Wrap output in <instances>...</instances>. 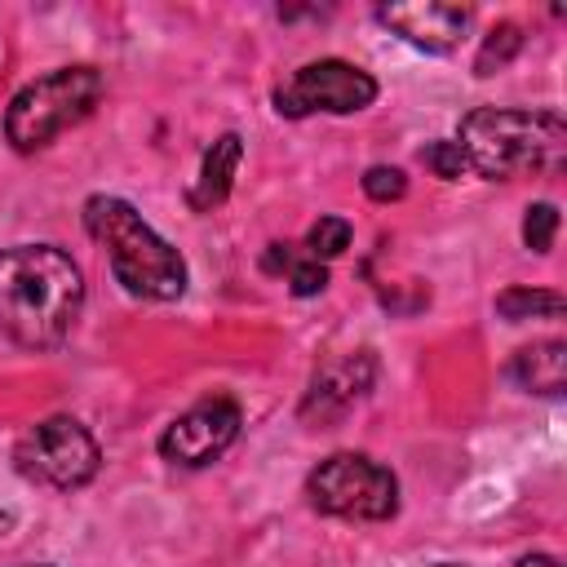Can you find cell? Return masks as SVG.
<instances>
[{
  "mask_svg": "<svg viewBox=\"0 0 567 567\" xmlns=\"http://www.w3.org/2000/svg\"><path fill=\"white\" fill-rule=\"evenodd\" d=\"M84 230L106 248L115 279L146 301H173L186 292V261L182 252L151 226L142 213L120 195H89L84 199Z\"/></svg>",
  "mask_w": 567,
  "mask_h": 567,
  "instance_id": "obj_3",
  "label": "cell"
},
{
  "mask_svg": "<svg viewBox=\"0 0 567 567\" xmlns=\"http://www.w3.org/2000/svg\"><path fill=\"white\" fill-rule=\"evenodd\" d=\"M439 567H461V563H439Z\"/></svg>",
  "mask_w": 567,
  "mask_h": 567,
  "instance_id": "obj_21",
  "label": "cell"
},
{
  "mask_svg": "<svg viewBox=\"0 0 567 567\" xmlns=\"http://www.w3.org/2000/svg\"><path fill=\"white\" fill-rule=\"evenodd\" d=\"M239 434V403L235 399H199L195 408H186L164 434H159V456L186 470H199L208 461H217Z\"/></svg>",
  "mask_w": 567,
  "mask_h": 567,
  "instance_id": "obj_8",
  "label": "cell"
},
{
  "mask_svg": "<svg viewBox=\"0 0 567 567\" xmlns=\"http://www.w3.org/2000/svg\"><path fill=\"white\" fill-rule=\"evenodd\" d=\"M518 49H523V31H518L514 22H501V27H492V31L483 35V49H478V58H474V71H478V75H492V71H501Z\"/></svg>",
  "mask_w": 567,
  "mask_h": 567,
  "instance_id": "obj_14",
  "label": "cell"
},
{
  "mask_svg": "<svg viewBox=\"0 0 567 567\" xmlns=\"http://www.w3.org/2000/svg\"><path fill=\"white\" fill-rule=\"evenodd\" d=\"M403 190H408V177H403V168H394V164H372V168L363 173V195L377 199V204L403 199Z\"/></svg>",
  "mask_w": 567,
  "mask_h": 567,
  "instance_id": "obj_17",
  "label": "cell"
},
{
  "mask_svg": "<svg viewBox=\"0 0 567 567\" xmlns=\"http://www.w3.org/2000/svg\"><path fill=\"white\" fill-rule=\"evenodd\" d=\"M554 235H558V208L554 204H532L527 217H523V244L532 252H549Z\"/></svg>",
  "mask_w": 567,
  "mask_h": 567,
  "instance_id": "obj_16",
  "label": "cell"
},
{
  "mask_svg": "<svg viewBox=\"0 0 567 567\" xmlns=\"http://www.w3.org/2000/svg\"><path fill=\"white\" fill-rule=\"evenodd\" d=\"M372 97H377V80L363 66L341 62V58H319V62L297 66L275 89V111L288 115V120H301V115H315V111L354 115V111L372 106Z\"/></svg>",
  "mask_w": 567,
  "mask_h": 567,
  "instance_id": "obj_7",
  "label": "cell"
},
{
  "mask_svg": "<svg viewBox=\"0 0 567 567\" xmlns=\"http://www.w3.org/2000/svg\"><path fill=\"white\" fill-rule=\"evenodd\" d=\"M350 221L346 217H319L310 230H306V257H315V261H332V257H341L346 248H350Z\"/></svg>",
  "mask_w": 567,
  "mask_h": 567,
  "instance_id": "obj_15",
  "label": "cell"
},
{
  "mask_svg": "<svg viewBox=\"0 0 567 567\" xmlns=\"http://www.w3.org/2000/svg\"><path fill=\"white\" fill-rule=\"evenodd\" d=\"M518 567H558V558H549V554H527V558H518Z\"/></svg>",
  "mask_w": 567,
  "mask_h": 567,
  "instance_id": "obj_20",
  "label": "cell"
},
{
  "mask_svg": "<svg viewBox=\"0 0 567 567\" xmlns=\"http://www.w3.org/2000/svg\"><path fill=\"white\" fill-rule=\"evenodd\" d=\"M239 155H244L239 133H221V137L204 151L199 177H195V186H190V208H195V213H213L217 204H226L230 182H235V168H239Z\"/></svg>",
  "mask_w": 567,
  "mask_h": 567,
  "instance_id": "obj_12",
  "label": "cell"
},
{
  "mask_svg": "<svg viewBox=\"0 0 567 567\" xmlns=\"http://www.w3.org/2000/svg\"><path fill=\"white\" fill-rule=\"evenodd\" d=\"M456 146L478 177L509 182L518 173L558 168L567 155V124L558 120V111L478 106L461 120Z\"/></svg>",
  "mask_w": 567,
  "mask_h": 567,
  "instance_id": "obj_2",
  "label": "cell"
},
{
  "mask_svg": "<svg viewBox=\"0 0 567 567\" xmlns=\"http://www.w3.org/2000/svg\"><path fill=\"white\" fill-rule=\"evenodd\" d=\"M84 306L80 266L53 244H13L0 252V328L27 346H62Z\"/></svg>",
  "mask_w": 567,
  "mask_h": 567,
  "instance_id": "obj_1",
  "label": "cell"
},
{
  "mask_svg": "<svg viewBox=\"0 0 567 567\" xmlns=\"http://www.w3.org/2000/svg\"><path fill=\"white\" fill-rule=\"evenodd\" d=\"M13 465L22 478H31L40 487L75 492L97 474L102 452H97V439L75 416H49V421H35L18 439Z\"/></svg>",
  "mask_w": 567,
  "mask_h": 567,
  "instance_id": "obj_6",
  "label": "cell"
},
{
  "mask_svg": "<svg viewBox=\"0 0 567 567\" xmlns=\"http://www.w3.org/2000/svg\"><path fill=\"white\" fill-rule=\"evenodd\" d=\"M509 377H514L527 394L558 399L563 385H567V346H563L558 337L523 346V350L514 354V363H509Z\"/></svg>",
  "mask_w": 567,
  "mask_h": 567,
  "instance_id": "obj_11",
  "label": "cell"
},
{
  "mask_svg": "<svg viewBox=\"0 0 567 567\" xmlns=\"http://www.w3.org/2000/svg\"><path fill=\"white\" fill-rule=\"evenodd\" d=\"M563 292H549V288H505L501 297H496V310L509 319V323H518V319H536V315H563Z\"/></svg>",
  "mask_w": 567,
  "mask_h": 567,
  "instance_id": "obj_13",
  "label": "cell"
},
{
  "mask_svg": "<svg viewBox=\"0 0 567 567\" xmlns=\"http://www.w3.org/2000/svg\"><path fill=\"white\" fill-rule=\"evenodd\" d=\"M288 288H292V297H315V292H323V288H328V266L315 261V257H306V248H301L297 261L288 266Z\"/></svg>",
  "mask_w": 567,
  "mask_h": 567,
  "instance_id": "obj_19",
  "label": "cell"
},
{
  "mask_svg": "<svg viewBox=\"0 0 567 567\" xmlns=\"http://www.w3.org/2000/svg\"><path fill=\"white\" fill-rule=\"evenodd\" d=\"M421 164H425L434 177H443V182H456V177L470 168L456 142H425V151H421Z\"/></svg>",
  "mask_w": 567,
  "mask_h": 567,
  "instance_id": "obj_18",
  "label": "cell"
},
{
  "mask_svg": "<svg viewBox=\"0 0 567 567\" xmlns=\"http://www.w3.org/2000/svg\"><path fill=\"white\" fill-rule=\"evenodd\" d=\"M97 97H102V75L93 66H58L13 93L4 111V137L13 151L31 155L71 124H80L97 106Z\"/></svg>",
  "mask_w": 567,
  "mask_h": 567,
  "instance_id": "obj_4",
  "label": "cell"
},
{
  "mask_svg": "<svg viewBox=\"0 0 567 567\" xmlns=\"http://www.w3.org/2000/svg\"><path fill=\"white\" fill-rule=\"evenodd\" d=\"M306 496L319 514L381 523L399 509V478L363 452H337L310 470Z\"/></svg>",
  "mask_w": 567,
  "mask_h": 567,
  "instance_id": "obj_5",
  "label": "cell"
},
{
  "mask_svg": "<svg viewBox=\"0 0 567 567\" xmlns=\"http://www.w3.org/2000/svg\"><path fill=\"white\" fill-rule=\"evenodd\" d=\"M377 22L425 53H447L465 40L470 9L465 4H439V0H408V4H381Z\"/></svg>",
  "mask_w": 567,
  "mask_h": 567,
  "instance_id": "obj_9",
  "label": "cell"
},
{
  "mask_svg": "<svg viewBox=\"0 0 567 567\" xmlns=\"http://www.w3.org/2000/svg\"><path fill=\"white\" fill-rule=\"evenodd\" d=\"M372 372H377V363L368 359V354H359V359H346V363H332V368H323L319 377H315V385H310V394H306V416H337V412H346L354 399H363L368 394V385H372Z\"/></svg>",
  "mask_w": 567,
  "mask_h": 567,
  "instance_id": "obj_10",
  "label": "cell"
},
{
  "mask_svg": "<svg viewBox=\"0 0 567 567\" xmlns=\"http://www.w3.org/2000/svg\"><path fill=\"white\" fill-rule=\"evenodd\" d=\"M27 567H44V563H27Z\"/></svg>",
  "mask_w": 567,
  "mask_h": 567,
  "instance_id": "obj_22",
  "label": "cell"
}]
</instances>
